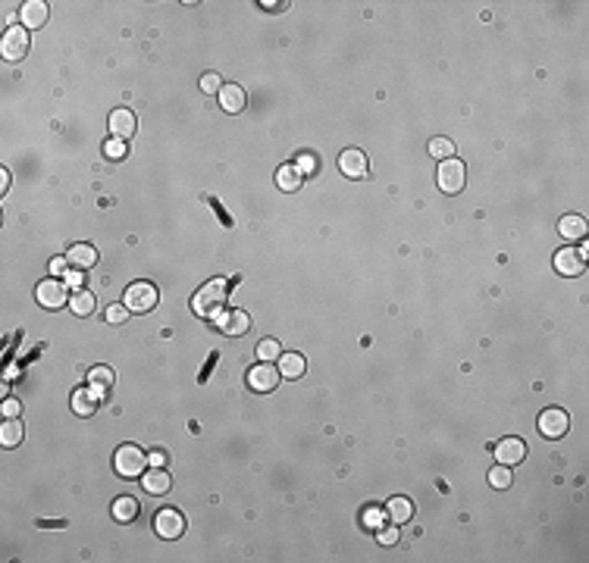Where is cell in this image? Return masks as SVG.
Listing matches in <instances>:
<instances>
[{"instance_id":"obj_1","label":"cell","mask_w":589,"mask_h":563,"mask_svg":"<svg viewBox=\"0 0 589 563\" xmlns=\"http://www.w3.org/2000/svg\"><path fill=\"white\" fill-rule=\"evenodd\" d=\"M226 297H229V282L226 279H210L194 291L191 297V310L204 319H217L226 307Z\"/></svg>"},{"instance_id":"obj_2","label":"cell","mask_w":589,"mask_h":563,"mask_svg":"<svg viewBox=\"0 0 589 563\" xmlns=\"http://www.w3.org/2000/svg\"><path fill=\"white\" fill-rule=\"evenodd\" d=\"M144 466H148V457L138 444H119L116 454H113V469L123 479H141Z\"/></svg>"},{"instance_id":"obj_3","label":"cell","mask_w":589,"mask_h":563,"mask_svg":"<svg viewBox=\"0 0 589 563\" xmlns=\"http://www.w3.org/2000/svg\"><path fill=\"white\" fill-rule=\"evenodd\" d=\"M157 300H160V291H157L154 282H132L125 288L123 304L129 307V313H150L157 307Z\"/></svg>"},{"instance_id":"obj_4","label":"cell","mask_w":589,"mask_h":563,"mask_svg":"<svg viewBox=\"0 0 589 563\" xmlns=\"http://www.w3.org/2000/svg\"><path fill=\"white\" fill-rule=\"evenodd\" d=\"M464 179H467V169H464L461 160H455V156H448V160L439 163V188H442L445 194H457L464 188Z\"/></svg>"},{"instance_id":"obj_5","label":"cell","mask_w":589,"mask_h":563,"mask_svg":"<svg viewBox=\"0 0 589 563\" xmlns=\"http://www.w3.org/2000/svg\"><path fill=\"white\" fill-rule=\"evenodd\" d=\"M35 297H38V304L47 307V310H60L69 300V288H66V282H60V279H44V282H38Z\"/></svg>"},{"instance_id":"obj_6","label":"cell","mask_w":589,"mask_h":563,"mask_svg":"<svg viewBox=\"0 0 589 563\" xmlns=\"http://www.w3.org/2000/svg\"><path fill=\"white\" fill-rule=\"evenodd\" d=\"M244 379H248V388H251V391L269 394L276 385H279V369H276L273 363H263V360H260L257 366L248 369V375H244Z\"/></svg>"},{"instance_id":"obj_7","label":"cell","mask_w":589,"mask_h":563,"mask_svg":"<svg viewBox=\"0 0 589 563\" xmlns=\"http://www.w3.org/2000/svg\"><path fill=\"white\" fill-rule=\"evenodd\" d=\"M29 31L19 28V25H13V28L3 31V41H0V54H3V60L10 63H19L25 54H29Z\"/></svg>"},{"instance_id":"obj_8","label":"cell","mask_w":589,"mask_h":563,"mask_svg":"<svg viewBox=\"0 0 589 563\" xmlns=\"http://www.w3.org/2000/svg\"><path fill=\"white\" fill-rule=\"evenodd\" d=\"M154 532L160 538H166V541H173V538H179L182 532H185V516H182L175 507H163L154 516Z\"/></svg>"},{"instance_id":"obj_9","label":"cell","mask_w":589,"mask_h":563,"mask_svg":"<svg viewBox=\"0 0 589 563\" xmlns=\"http://www.w3.org/2000/svg\"><path fill=\"white\" fill-rule=\"evenodd\" d=\"M570 429V416L561 407H545L539 416V435L542 438H561Z\"/></svg>"},{"instance_id":"obj_10","label":"cell","mask_w":589,"mask_h":563,"mask_svg":"<svg viewBox=\"0 0 589 563\" xmlns=\"http://www.w3.org/2000/svg\"><path fill=\"white\" fill-rule=\"evenodd\" d=\"M338 169H342L345 179H363V175H367V169H370L367 154H363V150H357V147L342 150V154H338Z\"/></svg>"},{"instance_id":"obj_11","label":"cell","mask_w":589,"mask_h":563,"mask_svg":"<svg viewBox=\"0 0 589 563\" xmlns=\"http://www.w3.org/2000/svg\"><path fill=\"white\" fill-rule=\"evenodd\" d=\"M213 323H217V329L223 332V335H232V338L248 335V329H251V319H248V313H244V310H223Z\"/></svg>"},{"instance_id":"obj_12","label":"cell","mask_w":589,"mask_h":563,"mask_svg":"<svg viewBox=\"0 0 589 563\" xmlns=\"http://www.w3.org/2000/svg\"><path fill=\"white\" fill-rule=\"evenodd\" d=\"M100 398H104V394H100L97 388L88 385V388H75L69 404H72V410L79 413V416H94V413H97V407H100Z\"/></svg>"},{"instance_id":"obj_13","label":"cell","mask_w":589,"mask_h":563,"mask_svg":"<svg viewBox=\"0 0 589 563\" xmlns=\"http://www.w3.org/2000/svg\"><path fill=\"white\" fill-rule=\"evenodd\" d=\"M526 457V444L520 441V438H501L498 444H495V460L501 463V466H514V463H520Z\"/></svg>"},{"instance_id":"obj_14","label":"cell","mask_w":589,"mask_h":563,"mask_svg":"<svg viewBox=\"0 0 589 563\" xmlns=\"http://www.w3.org/2000/svg\"><path fill=\"white\" fill-rule=\"evenodd\" d=\"M135 125H138V119H135V113L129 110V106H119V110H113L110 113V131H113V138H132L135 135Z\"/></svg>"},{"instance_id":"obj_15","label":"cell","mask_w":589,"mask_h":563,"mask_svg":"<svg viewBox=\"0 0 589 563\" xmlns=\"http://www.w3.org/2000/svg\"><path fill=\"white\" fill-rule=\"evenodd\" d=\"M219 106H223L226 113H242L244 106H248V94H244V88L235 85V81L223 85V88H219Z\"/></svg>"},{"instance_id":"obj_16","label":"cell","mask_w":589,"mask_h":563,"mask_svg":"<svg viewBox=\"0 0 589 563\" xmlns=\"http://www.w3.org/2000/svg\"><path fill=\"white\" fill-rule=\"evenodd\" d=\"M583 263H586V256H583L580 250H574V247H564V250H558V254H555V269L561 275H580Z\"/></svg>"},{"instance_id":"obj_17","label":"cell","mask_w":589,"mask_h":563,"mask_svg":"<svg viewBox=\"0 0 589 563\" xmlns=\"http://www.w3.org/2000/svg\"><path fill=\"white\" fill-rule=\"evenodd\" d=\"M19 16H22L25 28H41V25L47 22V3H44V0H29V3H22Z\"/></svg>"},{"instance_id":"obj_18","label":"cell","mask_w":589,"mask_h":563,"mask_svg":"<svg viewBox=\"0 0 589 563\" xmlns=\"http://www.w3.org/2000/svg\"><path fill=\"white\" fill-rule=\"evenodd\" d=\"M66 260H69V266H72V269H91L94 263H97V250H94L91 244H72L69 254H66Z\"/></svg>"},{"instance_id":"obj_19","label":"cell","mask_w":589,"mask_h":563,"mask_svg":"<svg viewBox=\"0 0 589 563\" xmlns=\"http://www.w3.org/2000/svg\"><path fill=\"white\" fill-rule=\"evenodd\" d=\"M301 179H304V172H301L298 166H294V163H285V166H279L276 169V185L282 188V191H298L301 188Z\"/></svg>"},{"instance_id":"obj_20","label":"cell","mask_w":589,"mask_h":563,"mask_svg":"<svg viewBox=\"0 0 589 563\" xmlns=\"http://www.w3.org/2000/svg\"><path fill=\"white\" fill-rule=\"evenodd\" d=\"M141 485L148 494H166L169 485H173V479H169V473H163V466H154L150 473H144Z\"/></svg>"},{"instance_id":"obj_21","label":"cell","mask_w":589,"mask_h":563,"mask_svg":"<svg viewBox=\"0 0 589 563\" xmlns=\"http://www.w3.org/2000/svg\"><path fill=\"white\" fill-rule=\"evenodd\" d=\"M110 513H113V519H116V523H132V519L138 516V500L129 498V494H123V498L113 500Z\"/></svg>"},{"instance_id":"obj_22","label":"cell","mask_w":589,"mask_h":563,"mask_svg":"<svg viewBox=\"0 0 589 563\" xmlns=\"http://www.w3.org/2000/svg\"><path fill=\"white\" fill-rule=\"evenodd\" d=\"M386 516L392 519L395 525H401V523H407V519L414 516V504L407 498H392L386 504Z\"/></svg>"},{"instance_id":"obj_23","label":"cell","mask_w":589,"mask_h":563,"mask_svg":"<svg viewBox=\"0 0 589 563\" xmlns=\"http://www.w3.org/2000/svg\"><path fill=\"white\" fill-rule=\"evenodd\" d=\"M304 369H307L304 357L294 354V350L279 357V375H285V379H298V375H304Z\"/></svg>"},{"instance_id":"obj_24","label":"cell","mask_w":589,"mask_h":563,"mask_svg":"<svg viewBox=\"0 0 589 563\" xmlns=\"http://www.w3.org/2000/svg\"><path fill=\"white\" fill-rule=\"evenodd\" d=\"M558 231H561L567 241H580V238L586 235V219L583 216H564L561 222H558Z\"/></svg>"},{"instance_id":"obj_25","label":"cell","mask_w":589,"mask_h":563,"mask_svg":"<svg viewBox=\"0 0 589 563\" xmlns=\"http://www.w3.org/2000/svg\"><path fill=\"white\" fill-rule=\"evenodd\" d=\"M69 307H72L75 316H91L94 307H97V300H94L91 291H85V288H79V291L69 297Z\"/></svg>"},{"instance_id":"obj_26","label":"cell","mask_w":589,"mask_h":563,"mask_svg":"<svg viewBox=\"0 0 589 563\" xmlns=\"http://www.w3.org/2000/svg\"><path fill=\"white\" fill-rule=\"evenodd\" d=\"M19 441H22V423H19V419H6V423L0 425V444H3V448H16Z\"/></svg>"},{"instance_id":"obj_27","label":"cell","mask_w":589,"mask_h":563,"mask_svg":"<svg viewBox=\"0 0 589 563\" xmlns=\"http://www.w3.org/2000/svg\"><path fill=\"white\" fill-rule=\"evenodd\" d=\"M88 385L97 388L100 394H107V391H110V385H113V369L110 366H94L91 373H88Z\"/></svg>"},{"instance_id":"obj_28","label":"cell","mask_w":589,"mask_h":563,"mask_svg":"<svg viewBox=\"0 0 589 563\" xmlns=\"http://www.w3.org/2000/svg\"><path fill=\"white\" fill-rule=\"evenodd\" d=\"M430 154L436 156L439 163L448 160V156H455V141H451V138H432V141H430Z\"/></svg>"},{"instance_id":"obj_29","label":"cell","mask_w":589,"mask_h":563,"mask_svg":"<svg viewBox=\"0 0 589 563\" xmlns=\"http://www.w3.org/2000/svg\"><path fill=\"white\" fill-rule=\"evenodd\" d=\"M257 357H260L263 363H273V360H279V357H282V348H279V341H276V338H263V341L257 344Z\"/></svg>"},{"instance_id":"obj_30","label":"cell","mask_w":589,"mask_h":563,"mask_svg":"<svg viewBox=\"0 0 589 563\" xmlns=\"http://www.w3.org/2000/svg\"><path fill=\"white\" fill-rule=\"evenodd\" d=\"M489 485H492V488H508V485H511V469L501 466V463H498V466H492V473H489Z\"/></svg>"},{"instance_id":"obj_31","label":"cell","mask_w":589,"mask_h":563,"mask_svg":"<svg viewBox=\"0 0 589 563\" xmlns=\"http://www.w3.org/2000/svg\"><path fill=\"white\" fill-rule=\"evenodd\" d=\"M104 154L110 156V160H123V156L129 154V150H125V141H123V138H110V141L104 144Z\"/></svg>"},{"instance_id":"obj_32","label":"cell","mask_w":589,"mask_h":563,"mask_svg":"<svg viewBox=\"0 0 589 563\" xmlns=\"http://www.w3.org/2000/svg\"><path fill=\"white\" fill-rule=\"evenodd\" d=\"M125 319H129V307H125V304H113V307H107V323L123 325Z\"/></svg>"},{"instance_id":"obj_33","label":"cell","mask_w":589,"mask_h":563,"mask_svg":"<svg viewBox=\"0 0 589 563\" xmlns=\"http://www.w3.org/2000/svg\"><path fill=\"white\" fill-rule=\"evenodd\" d=\"M382 516H386V513H382V510H376V507H370V510H363V516H361V519H363V525H370V529L376 532V529H379V525H382Z\"/></svg>"},{"instance_id":"obj_34","label":"cell","mask_w":589,"mask_h":563,"mask_svg":"<svg viewBox=\"0 0 589 563\" xmlns=\"http://www.w3.org/2000/svg\"><path fill=\"white\" fill-rule=\"evenodd\" d=\"M219 88H223V85H219L217 72H207L204 79H201V91H204V94H219Z\"/></svg>"},{"instance_id":"obj_35","label":"cell","mask_w":589,"mask_h":563,"mask_svg":"<svg viewBox=\"0 0 589 563\" xmlns=\"http://www.w3.org/2000/svg\"><path fill=\"white\" fill-rule=\"evenodd\" d=\"M376 532H379V535H376V538H379V544H386V548H392V544H398V532H395L392 525H379V529H376Z\"/></svg>"},{"instance_id":"obj_36","label":"cell","mask_w":589,"mask_h":563,"mask_svg":"<svg viewBox=\"0 0 589 563\" xmlns=\"http://www.w3.org/2000/svg\"><path fill=\"white\" fill-rule=\"evenodd\" d=\"M19 413H22V404H19V400H13V398H6L3 400V416L6 419H19Z\"/></svg>"},{"instance_id":"obj_37","label":"cell","mask_w":589,"mask_h":563,"mask_svg":"<svg viewBox=\"0 0 589 563\" xmlns=\"http://www.w3.org/2000/svg\"><path fill=\"white\" fill-rule=\"evenodd\" d=\"M63 282H69L72 288H81V282H85V269H72V266H69L66 269V279H63Z\"/></svg>"},{"instance_id":"obj_38","label":"cell","mask_w":589,"mask_h":563,"mask_svg":"<svg viewBox=\"0 0 589 563\" xmlns=\"http://www.w3.org/2000/svg\"><path fill=\"white\" fill-rule=\"evenodd\" d=\"M298 169H301V172H313V169H317V160H313L311 154H304V156L298 160Z\"/></svg>"},{"instance_id":"obj_39","label":"cell","mask_w":589,"mask_h":563,"mask_svg":"<svg viewBox=\"0 0 589 563\" xmlns=\"http://www.w3.org/2000/svg\"><path fill=\"white\" fill-rule=\"evenodd\" d=\"M66 269H69V260H63V256H56V260H54V263H50V272H54V275H60V272H66Z\"/></svg>"},{"instance_id":"obj_40","label":"cell","mask_w":589,"mask_h":563,"mask_svg":"<svg viewBox=\"0 0 589 563\" xmlns=\"http://www.w3.org/2000/svg\"><path fill=\"white\" fill-rule=\"evenodd\" d=\"M148 463L150 466H163V463H166V454H163V450H154V454H148Z\"/></svg>"},{"instance_id":"obj_41","label":"cell","mask_w":589,"mask_h":563,"mask_svg":"<svg viewBox=\"0 0 589 563\" xmlns=\"http://www.w3.org/2000/svg\"><path fill=\"white\" fill-rule=\"evenodd\" d=\"M6 188H10V172H6V169H0V191L6 194Z\"/></svg>"}]
</instances>
